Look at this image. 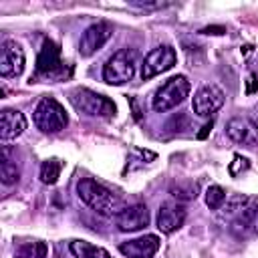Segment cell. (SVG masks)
Instances as JSON below:
<instances>
[{
	"instance_id": "44dd1931",
	"label": "cell",
	"mask_w": 258,
	"mask_h": 258,
	"mask_svg": "<svg viewBox=\"0 0 258 258\" xmlns=\"http://www.w3.org/2000/svg\"><path fill=\"white\" fill-rule=\"evenodd\" d=\"M18 177H20V169L16 167V163H12V161L4 155V159H2V163H0V179H2V183H4V185H12V183L18 181Z\"/></svg>"
},
{
	"instance_id": "484cf974",
	"label": "cell",
	"mask_w": 258,
	"mask_h": 258,
	"mask_svg": "<svg viewBox=\"0 0 258 258\" xmlns=\"http://www.w3.org/2000/svg\"><path fill=\"white\" fill-rule=\"evenodd\" d=\"M212 125H214V123H212V121H210V123H206V125H204V127H202V131H200V133H198V139H206V137H208V133H210V131H212Z\"/></svg>"
},
{
	"instance_id": "30bf717a",
	"label": "cell",
	"mask_w": 258,
	"mask_h": 258,
	"mask_svg": "<svg viewBox=\"0 0 258 258\" xmlns=\"http://www.w3.org/2000/svg\"><path fill=\"white\" fill-rule=\"evenodd\" d=\"M24 71V50L16 40H4L0 48V75L4 79L18 77Z\"/></svg>"
},
{
	"instance_id": "2e32d148",
	"label": "cell",
	"mask_w": 258,
	"mask_h": 258,
	"mask_svg": "<svg viewBox=\"0 0 258 258\" xmlns=\"http://www.w3.org/2000/svg\"><path fill=\"white\" fill-rule=\"evenodd\" d=\"M26 129V119L16 109H4L0 113V139L10 141Z\"/></svg>"
},
{
	"instance_id": "cb8c5ba5",
	"label": "cell",
	"mask_w": 258,
	"mask_h": 258,
	"mask_svg": "<svg viewBox=\"0 0 258 258\" xmlns=\"http://www.w3.org/2000/svg\"><path fill=\"white\" fill-rule=\"evenodd\" d=\"M256 91H258L256 75H248V79H246V95H254Z\"/></svg>"
},
{
	"instance_id": "d6986e66",
	"label": "cell",
	"mask_w": 258,
	"mask_h": 258,
	"mask_svg": "<svg viewBox=\"0 0 258 258\" xmlns=\"http://www.w3.org/2000/svg\"><path fill=\"white\" fill-rule=\"evenodd\" d=\"M60 169H62V163L58 159H46V161H42V165H40V181L46 183V185L56 183V179L60 175Z\"/></svg>"
},
{
	"instance_id": "8992f818",
	"label": "cell",
	"mask_w": 258,
	"mask_h": 258,
	"mask_svg": "<svg viewBox=\"0 0 258 258\" xmlns=\"http://www.w3.org/2000/svg\"><path fill=\"white\" fill-rule=\"evenodd\" d=\"M73 107L83 113V115H89V117H113L115 115V105L111 99L95 93V91H89L85 87H79L75 91H71L69 95Z\"/></svg>"
},
{
	"instance_id": "5bb4252c",
	"label": "cell",
	"mask_w": 258,
	"mask_h": 258,
	"mask_svg": "<svg viewBox=\"0 0 258 258\" xmlns=\"http://www.w3.org/2000/svg\"><path fill=\"white\" fill-rule=\"evenodd\" d=\"M161 240L155 234H145L141 238L123 242L119 246V252L127 258H153V254L159 250Z\"/></svg>"
},
{
	"instance_id": "7402d4cb",
	"label": "cell",
	"mask_w": 258,
	"mask_h": 258,
	"mask_svg": "<svg viewBox=\"0 0 258 258\" xmlns=\"http://www.w3.org/2000/svg\"><path fill=\"white\" fill-rule=\"evenodd\" d=\"M226 202V189L220 185H210L206 189V206L210 210H220L222 204Z\"/></svg>"
},
{
	"instance_id": "4fadbf2b",
	"label": "cell",
	"mask_w": 258,
	"mask_h": 258,
	"mask_svg": "<svg viewBox=\"0 0 258 258\" xmlns=\"http://www.w3.org/2000/svg\"><path fill=\"white\" fill-rule=\"evenodd\" d=\"M185 222V210L181 204L175 202H165L159 206L157 212V228L161 234H173L175 230H179Z\"/></svg>"
},
{
	"instance_id": "8fae6325",
	"label": "cell",
	"mask_w": 258,
	"mask_h": 258,
	"mask_svg": "<svg viewBox=\"0 0 258 258\" xmlns=\"http://www.w3.org/2000/svg\"><path fill=\"white\" fill-rule=\"evenodd\" d=\"M149 224V210L143 204L123 208L115 216V226L119 232H139Z\"/></svg>"
},
{
	"instance_id": "ba28073f",
	"label": "cell",
	"mask_w": 258,
	"mask_h": 258,
	"mask_svg": "<svg viewBox=\"0 0 258 258\" xmlns=\"http://www.w3.org/2000/svg\"><path fill=\"white\" fill-rule=\"evenodd\" d=\"M113 36V26L109 22H95L91 24L81 40H79V54L81 56H93L97 50H101L105 46V42Z\"/></svg>"
},
{
	"instance_id": "ac0fdd59",
	"label": "cell",
	"mask_w": 258,
	"mask_h": 258,
	"mask_svg": "<svg viewBox=\"0 0 258 258\" xmlns=\"http://www.w3.org/2000/svg\"><path fill=\"white\" fill-rule=\"evenodd\" d=\"M198 183L196 181H173L169 185V194L177 200V202H189V200H196L198 198Z\"/></svg>"
},
{
	"instance_id": "e0dca14e",
	"label": "cell",
	"mask_w": 258,
	"mask_h": 258,
	"mask_svg": "<svg viewBox=\"0 0 258 258\" xmlns=\"http://www.w3.org/2000/svg\"><path fill=\"white\" fill-rule=\"evenodd\" d=\"M71 252L75 258H111V254L105 248L95 246V244L85 242V240L71 242Z\"/></svg>"
},
{
	"instance_id": "603a6c76",
	"label": "cell",
	"mask_w": 258,
	"mask_h": 258,
	"mask_svg": "<svg viewBox=\"0 0 258 258\" xmlns=\"http://www.w3.org/2000/svg\"><path fill=\"white\" fill-rule=\"evenodd\" d=\"M250 167V161L246 159V157H242V155H234V159L230 161V165H228V171H230V175H238V173H242V171H246Z\"/></svg>"
},
{
	"instance_id": "7c38bea8",
	"label": "cell",
	"mask_w": 258,
	"mask_h": 258,
	"mask_svg": "<svg viewBox=\"0 0 258 258\" xmlns=\"http://www.w3.org/2000/svg\"><path fill=\"white\" fill-rule=\"evenodd\" d=\"M226 133L234 143H240V145L258 143V125L248 117H232L226 123Z\"/></svg>"
},
{
	"instance_id": "3957f363",
	"label": "cell",
	"mask_w": 258,
	"mask_h": 258,
	"mask_svg": "<svg viewBox=\"0 0 258 258\" xmlns=\"http://www.w3.org/2000/svg\"><path fill=\"white\" fill-rule=\"evenodd\" d=\"M32 121L36 125V129H40L42 133H58L67 127L69 117L64 107L52 99V97H42L38 101V105L34 107L32 113Z\"/></svg>"
},
{
	"instance_id": "9a60e30c",
	"label": "cell",
	"mask_w": 258,
	"mask_h": 258,
	"mask_svg": "<svg viewBox=\"0 0 258 258\" xmlns=\"http://www.w3.org/2000/svg\"><path fill=\"white\" fill-rule=\"evenodd\" d=\"M232 224L242 234H258V198H248L232 218Z\"/></svg>"
},
{
	"instance_id": "4316f807",
	"label": "cell",
	"mask_w": 258,
	"mask_h": 258,
	"mask_svg": "<svg viewBox=\"0 0 258 258\" xmlns=\"http://www.w3.org/2000/svg\"><path fill=\"white\" fill-rule=\"evenodd\" d=\"M131 105H133V117L139 121V119H141V113H139V109H137V103H135V99H131Z\"/></svg>"
},
{
	"instance_id": "52a82bcc",
	"label": "cell",
	"mask_w": 258,
	"mask_h": 258,
	"mask_svg": "<svg viewBox=\"0 0 258 258\" xmlns=\"http://www.w3.org/2000/svg\"><path fill=\"white\" fill-rule=\"evenodd\" d=\"M177 60V54L171 46L163 44V46H155L153 50H149L141 62V79H153L165 71H169Z\"/></svg>"
},
{
	"instance_id": "7a4b0ae2",
	"label": "cell",
	"mask_w": 258,
	"mask_h": 258,
	"mask_svg": "<svg viewBox=\"0 0 258 258\" xmlns=\"http://www.w3.org/2000/svg\"><path fill=\"white\" fill-rule=\"evenodd\" d=\"M139 52L135 48H121L117 50L103 67V81L107 85H123L133 79L137 67Z\"/></svg>"
},
{
	"instance_id": "277c9868",
	"label": "cell",
	"mask_w": 258,
	"mask_h": 258,
	"mask_svg": "<svg viewBox=\"0 0 258 258\" xmlns=\"http://www.w3.org/2000/svg\"><path fill=\"white\" fill-rule=\"evenodd\" d=\"M71 75V69L64 67L60 60V48L50 38L42 40L38 58H36V77L48 79V81H62Z\"/></svg>"
},
{
	"instance_id": "5b68a950",
	"label": "cell",
	"mask_w": 258,
	"mask_h": 258,
	"mask_svg": "<svg viewBox=\"0 0 258 258\" xmlns=\"http://www.w3.org/2000/svg\"><path fill=\"white\" fill-rule=\"evenodd\" d=\"M187 95H189V81L183 75H175V77L167 79L155 91V95L151 99V107L157 113H165V111L181 105Z\"/></svg>"
},
{
	"instance_id": "ffe728a7",
	"label": "cell",
	"mask_w": 258,
	"mask_h": 258,
	"mask_svg": "<svg viewBox=\"0 0 258 258\" xmlns=\"http://www.w3.org/2000/svg\"><path fill=\"white\" fill-rule=\"evenodd\" d=\"M48 248L44 242H26L16 250V258H46Z\"/></svg>"
},
{
	"instance_id": "d4e9b609",
	"label": "cell",
	"mask_w": 258,
	"mask_h": 258,
	"mask_svg": "<svg viewBox=\"0 0 258 258\" xmlns=\"http://www.w3.org/2000/svg\"><path fill=\"white\" fill-rule=\"evenodd\" d=\"M202 32H204V34H224L226 28H224V26H208V28H204Z\"/></svg>"
},
{
	"instance_id": "6da1fadb",
	"label": "cell",
	"mask_w": 258,
	"mask_h": 258,
	"mask_svg": "<svg viewBox=\"0 0 258 258\" xmlns=\"http://www.w3.org/2000/svg\"><path fill=\"white\" fill-rule=\"evenodd\" d=\"M77 194L91 210H95L101 216H117L125 208L123 200L117 194H113L109 187L91 177H83L77 183Z\"/></svg>"
},
{
	"instance_id": "9c48e42d",
	"label": "cell",
	"mask_w": 258,
	"mask_h": 258,
	"mask_svg": "<svg viewBox=\"0 0 258 258\" xmlns=\"http://www.w3.org/2000/svg\"><path fill=\"white\" fill-rule=\"evenodd\" d=\"M224 91L218 87V85H206L202 87L196 95H194V101H191V109L196 115L200 117H210L214 115L218 109H222L224 105Z\"/></svg>"
}]
</instances>
